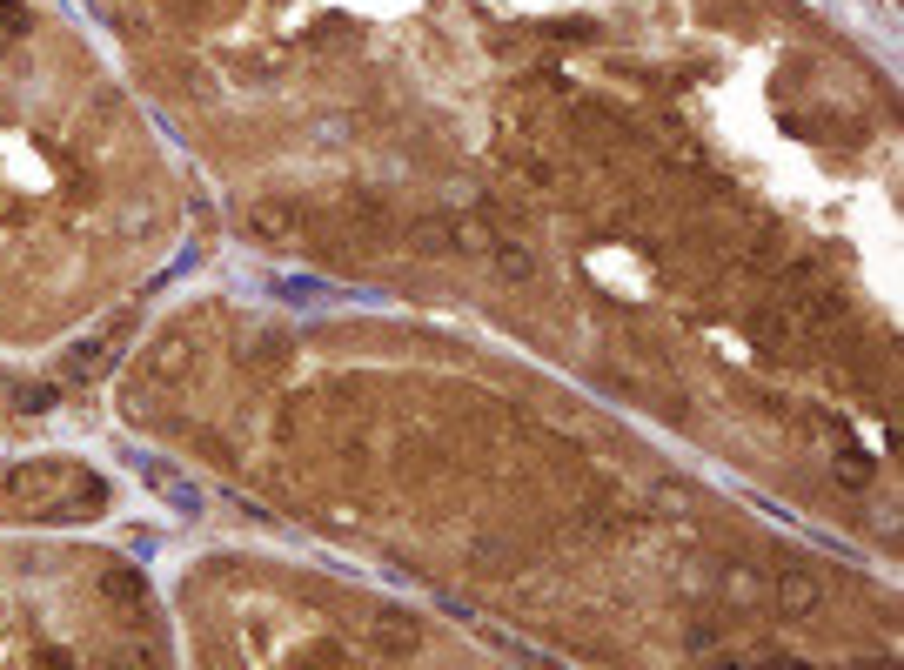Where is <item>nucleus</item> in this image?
Here are the masks:
<instances>
[{
    "label": "nucleus",
    "mask_w": 904,
    "mask_h": 670,
    "mask_svg": "<svg viewBox=\"0 0 904 670\" xmlns=\"http://www.w3.org/2000/svg\"><path fill=\"white\" fill-rule=\"evenodd\" d=\"M724 577H730V597H737V603H757V597H764V590H771V583H764V570H757V563H750V570H744V563H730Z\"/></svg>",
    "instance_id": "2"
},
{
    "label": "nucleus",
    "mask_w": 904,
    "mask_h": 670,
    "mask_svg": "<svg viewBox=\"0 0 904 670\" xmlns=\"http://www.w3.org/2000/svg\"><path fill=\"white\" fill-rule=\"evenodd\" d=\"M777 603H784L791 617H804V610H817V603H824V590H817L811 570H784V583H777Z\"/></svg>",
    "instance_id": "1"
}]
</instances>
